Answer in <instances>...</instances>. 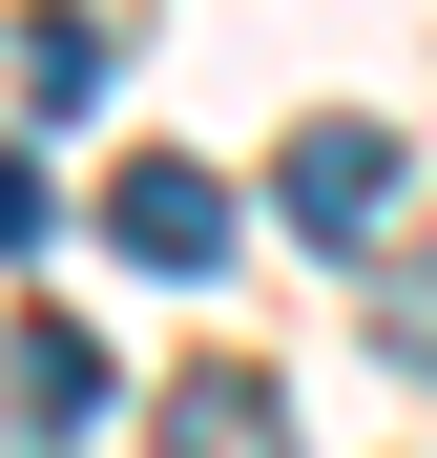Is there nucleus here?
Masks as SVG:
<instances>
[{
	"label": "nucleus",
	"instance_id": "obj_3",
	"mask_svg": "<svg viewBox=\"0 0 437 458\" xmlns=\"http://www.w3.org/2000/svg\"><path fill=\"white\" fill-rule=\"evenodd\" d=\"M146 458H291V396L250 354H208V375H167V437H146Z\"/></svg>",
	"mask_w": 437,
	"mask_h": 458
},
{
	"label": "nucleus",
	"instance_id": "obj_4",
	"mask_svg": "<svg viewBox=\"0 0 437 458\" xmlns=\"http://www.w3.org/2000/svg\"><path fill=\"white\" fill-rule=\"evenodd\" d=\"M375 354H396V375H437V271H396V313H375Z\"/></svg>",
	"mask_w": 437,
	"mask_h": 458
},
{
	"label": "nucleus",
	"instance_id": "obj_5",
	"mask_svg": "<svg viewBox=\"0 0 437 458\" xmlns=\"http://www.w3.org/2000/svg\"><path fill=\"white\" fill-rule=\"evenodd\" d=\"M42 229H63V188L21 167V146H0V250H42Z\"/></svg>",
	"mask_w": 437,
	"mask_h": 458
},
{
	"label": "nucleus",
	"instance_id": "obj_2",
	"mask_svg": "<svg viewBox=\"0 0 437 458\" xmlns=\"http://www.w3.org/2000/svg\"><path fill=\"white\" fill-rule=\"evenodd\" d=\"M105 229H125V250H146V271H230V188H208V167H188V146H146V167L105 188Z\"/></svg>",
	"mask_w": 437,
	"mask_h": 458
},
{
	"label": "nucleus",
	"instance_id": "obj_1",
	"mask_svg": "<svg viewBox=\"0 0 437 458\" xmlns=\"http://www.w3.org/2000/svg\"><path fill=\"white\" fill-rule=\"evenodd\" d=\"M271 208L313 229V250H396V125H291Z\"/></svg>",
	"mask_w": 437,
	"mask_h": 458
}]
</instances>
